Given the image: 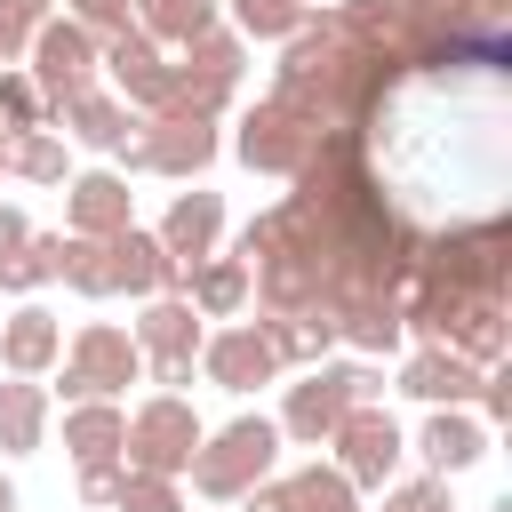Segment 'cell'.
<instances>
[{"instance_id":"cell-42","label":"cell","mask_w":512,"mask_h":512,"mask_svg":"<svg viewBox=\"0 0 512 512\" xmlns=\"http://www.w3.org/2000/svg\"><path fill=\"white\" fill-rule=\"evenodd\" d=\"M0 512H16V480L8 472H0Z\"/></svg>"},{"instance_id":"cell-25","label":"cell","mask_w":512,"mask_h":512,"mask_svg":"<svg viewBox=\"0 0 512 512\" xmlns=\"http://www.w3.org/2000/svg\"><path fill=\"white\" fill-rule=\"evenodd\" d=\"M216 24H224V0H136V32L152 48H184V40L216 32Z\"/></svg>"},{"instance_id":"cell-37","label":"cell","mask_w":512,"mask_h":512,"mask_svg":"<svg viewBox=\"0 0 512 512\" xmlns=\"http://www.w3.org/2000/svg\"><path fill=\"white\" fill-rule=\"evenodd\" d=\"M48 16H56V0H0V24H8L16 40H32Z\"/></svg>"},{"instance_id":"cell-2","label":"cell","mask_w":512,"mask_h":512,"mask_svg":"<svg viewBox=\"0 0 512 512\" xmlns=\"http://www.w3.org/2000/svg\"><path fill=\"white\" fill-rule=\"evenodd\" d=\"M272 464H280V424H272L264 408H240L232 424L200 432V448H192L184 480H192L208 504H240L256 480H272Z\"/></svg>"},{"instance_id":"cell-3","label":"cell","mask_w":512,"mask_h":512,"mask_svg":"<svg viewBox=\"0 0 512 512\" xmlns=\"http://www.w3.org/2000/svg\"><path fill=\"white\" fill-rule=\"evenodd\" d=\"M360 400H384V368L376 360H320V368H304L296 384H288V400H280V440H296V448H328V432L360 408Z\"/></svg>"},{"instance_id":"cell-6","label":"cell","mask_w":512,"mask_h":512,"mask_svg":"<svg viewBox=\"0 0 512 512\" xmlns=\"http://www.w3.org/2000/svg\"><path fill=\"white\" fill-rule=\"evenodd\" d=\"M200 416H192V400L184 392H152V400H136L128 408V432H120V464L128 472H160V480H184V464H192V448H200Z\"/></svg>"},{"instance_id":"cell-19","label":"cell","mask_w":512,"mask_h":512,"mask_svg":"<svg viewBox=\"0 0 512 512\" xmlns=\"http://www.w3.org/2000/svg\"><path fill=\"white\" fill-rule=\"evenodd\" d=\"M128 336H136V352L144 360H200V312L184 304V296H144V312L128 320Z\"/></svg>"},{"instance_id":"cell-22","label":"cell","mask_w":512,"mask_h":512,"mask_svg":"<svg viewBox=\"0 0 512 512\" xmlns=\"http://www.w3.org/2000/svg\"><path fill=\"white\" fill-rule=\"evenodd\" d=\"M120 432H128V408H120V400H80V408H64V448H72V464H120Z\"/></svg>"},{"instance_id":"cell-12","label":"cell","mask_w":512,"mask_h":512,"mask_svg":"<svg viewBox=\"0 0 512 512\" xmlns=\"http://www.w3.org/2000/svg\"><path fill=\"white\" fill-rule=\"evenodd\" d=\"M40 128H56V136L80 144V152H120V136L136 128V112H128L112 88H80V96H48Z\"/></svg>"},{"instance_id":"cell-26","label":"cell","mask_w":512,"mask_h":512,"mask_svg":"<svg viewBox=\"0 0 512 512\" xmlns=\"http://www.w3.org/2000/svg\"><path fill=\"white\" fill-rule=\"evenodd\" d=\"M240 64H248V40L232 24H216V32H200V40L176 48V72L200 80V88H240Z\"/></svg>"},{"instance_id":"cell-9","label":"cell","mask_w":512,"mask_h":512,"mask_svg":"<svg viewBox=\"0 0 512 512\" xmlns=\"http://www.w3.org/2000/svg\"><path fill=\"white\" fill-rule=\"evenodd\" d=\"M24 72H32V88H40V96H80V88H96L104 48H96L72 16H48V24L32 32V48H24Z\"/></svg>"},{"instance_id":"cell-8","label":"cell","mask_w":512,"mask_h":512,"mask_svg":"<svg viewBox=\"0 0 512 512\" xmlns=\"http://www.w3.org/2000/svg\"><path fill=\"white\" fill-rule=\"evenodd\" d=\"M312 128L288 112V104H272V96H256L248 112H240V128H232V152H240V168H256V176H296L304 160H312Z\"/></svg>"},{"instance_id":"cell-40","label":"cell","mask_w":512,"mask_h":512,"mask_svg":"<svg viewBox=\"0 0 512 512\" xmlns=\"http://www.w3.org/2000/svg\"><path fill=\"white\" fill-rule=\"evenodd\" d=\"M24 240H32V216H24L16 200H0V256H16Z\"/></svg>"},{"instance_id":"cell-39","label":"cell","mask_w":512,"mask_h":512,"mask_svg":"<svg viewBox=\"0 0 512 512\" xmlns=\"http://www.w3.org/2000/svg\"><path fill=\"white\" fill-rule=\"evenodd\" d=\"M192 368H200V360H144V384H160V392H184V384H192Z\"/></svg>"},{"instance_id":"cell-15","label":"cell","mask_w":512,"mask_h":512,"mask_svg":"<svg viewBox=\"0 0 512 512\" xmlns=\"http://www.w3.org/2000/svg\"><path fill=\"white\" fill-rule=\"evenodd\" d=\"M408 448L424 456V472L456 480V472H472V464L488 456V424H480L472 408H424V424H416Z\"/></svg>"},{"instance_id":"cell-11","label":"cell","mask_w":512,"mask_h":512,"mask_svg":"<svg viewBox=\"0 0 512 512\" xmlns=\"http://www.w3.org/2000/svg\"><path fill=\"white\" fill-rule=\"evenodd\" d=\"M200 376H208L216 392H256V384L280 376V360H272V344H264L256 320H224V328L200 336Z\"/></svg>"},{"instance_id":"cell-34","label":"cell","mask_w":512,"mask_h":512,"mask_svg":"<svg viewBox=\"0 0 512 512\" xmlns=\"http://www.w3.org/2000/svg\"><path fill=\"white\" fill-rule=\"evenodd\" d=\"M64 16H72L96 48H104V40H120V32H136V0H72Z\"/></svg>"},{"instance_id":"cell-41","label":"cell","mask_w":512,"mask_h":512,"mask_svg":"<svg viewBox=\"0 0 512 512\" xmlns=\"http://www.w3.org/2000/svg\"><path fill=\"white\" fill-rule=\"evenodd\" d=\"M240 512H288V496H280V480H256V488L240 496Z\"/></svg>"},{"instance_id":"cell-7","label":"cell","mask_w":512,"mask_h":512,"mask_svg":"<svg viewBox=\"0 0 512 512\" xmlns=\"http://www.w3.org/2000/svg\"><path fill=\"white\" fill-rule=\"evenodd\" d=\"M328 464H336L360 496H368V488L384 496V488L400 480V464H408V432H400V416H392L384 400H360V408L328 432Z\"/></svg>"},{"instance_id":"cell-20","label":"cell","mask_w":512,"mask_h":512,"mask_svg":"<svg viewBox=\"0 0 512 512\" xmlns=\"http://www.w3.org/2000/svg\"><path fill=\"white\" fill-rule=\"evenodd\" d=\"M184 304L200 320H240L248 312V264L240 256H200L184 264Z\"/></svg>"},{"instance_id":"cell-23","label":"cell","mask_w":512,"mask_h":512,"mask_svg":"<svg viewBox=\"0 0 512 512\" xmlns=\"http://www.w3.org/2000/svg\"><path fill=\"white\" fill-rule=\"evenodd\" d=\"M0 176H16V184H72V144L56 128L0 136Z\"/></svg>"},{"instance_id":"cell-30","label":"cell","mask_w":512,"mask_h":512,"mask_svg":"<svg viewBox=\"0 0 512 512\" xmlns=\"http://www.w3.org/2000/svg\"><path fill=\"white\" fill-rule=\"evenodd\" d=\"M224 16H232L240 40H272V48H280V40L312 16V0H224Z\"/></svg>"},{"instance_id":"cell-35","label":"cell","mask_w":512,"mask_h":512,"mask_svg":"<svg viewBox=\"0 0 512 512\" xmlns=\"http://www.w3.org/2000/svg\"><path fill=\"white\" fill-rule=\"evenodd\" d=\"M384 512H456V504H448V480L440 472H408V480L384 488Z\"/></svg>"},{"instance_id":"cell-21","label":"cell","mask_w":512,"mask_h":512,"mask_svg":"<svg viewBox=\"0 0 512 512\" xmlns=\"http://www.w3.org/2000/svg\"><path fill=\"white\" fill-rule=\"evenodd\" d=\"M256 328H264V344H272L280 368H320L336 352V320L328 312H264Z\"/></svg>"},{"instance_id":"cell-28","label":"cell","mask_w":512,"mask_h":512,"mask_svg":"<svg viewBox=\"0 0 512 512\" xmlns=\"http://www.w3.org/2000/svg\"><path fill=\"white\" fill-rule=\"evenodd\" d=\"M56 280H64L72 296H120V280H112V240L64 232V240H56Z\"/></svg>"},{"instance_id":"cell-13","label":"cell","mask_w":512,"mask_h":512,"mask_svg":"<svg viewBox=\"0 0 512 512\" xmlns=\"http://www.w3.org/2000/svg\"><path fill=\"white\" fill-rule=\"evenodd\" d=\"M128 224H136V192H128L120 168H80V176L64 184V232L112 240V232H128Z\"/></svg>"},{"instance_id":"cell-17","label":"cell","mask_w":512,"mask_h":512,"mask_svg":"<svg viewBox=\"0 0 512 512\" xmlns=\"http://www.w3.org/2000/svg\"><path fill=\"white\" fill-rule=\"evenodd\" d=\"M64 360V320L48 312V304H16L8 320H0V368L8 376H32V384H48V368Z\"/></svg>"},{"instance_id":"cell-27","label":"cell","mask_w":512,"mask_h":512,"mask_svg":"<svg viewBox=\"0 0 512 512\" xmlns=\"http://www.w3.org/2000/svg\"><path fill=\"white\" fill-rule=\"evenodd\" d=\"M280 496H288V512H360V488L328 464V456H312V464H296L288 480H280Z\"/></svg>"},{"instance_id":"cell-38","label":"cell","mask_w":512,"mask_h":512,"mask_svg":"<svg viewBox=\"0 0 512 512\" xmlns=\"http://www.w3.org/2000/svg\"><path fill=\"white\" fill-rule=\"evenodd\" d=\"M120 488V464H80V504H112Z\"/></svg>"},{"instance_id":"cell-24","label":"cell","mask_w":512,"mask_h":512,"mask_svg":"<svg viewBox=\"0 0 512 512\" xmlns=\"http://www.w3.org/2000/svg\"><path fill=\"white\" fill-rule=\"evenodd\" d=\"M48 384H32V376H8L0 384V456H32L40 440H48Z\"/></svg>"},{"instance_id":"cell-16","label":"cell","mask_w":512,"mask_h":512,"mask_svg":"<svg viewBox=\"0 0 512 512\" xmlns=\"http://www.w3.org/2000/svg\"><path fill=\"white\" fill-rule=\"evenodd\" d=\"M152 240H160L176 264H200V256H216V240H224V192H208V184L176 192V200H168V216L152 224Z\"/></svg>"},{"instance_id":"cell-29","label":"cell","mask_w":512,"mask_h":512,"mask_svg":"<svg viewBox=\"0 0 512 512\" xmlns=\"http://www.w3.org/2000/svg\"><path fill=\"white\" fill-rule=\"evenodd\" d=\"M56 240H64V232H32L16 256H0V296H24V304H32V296L56 280Z\"/></svg>"},{"instance_id":"cell-36","label":"cell","mask_w":512,"mask_h":512,"mask_svg":"<svg viewBox=\"0 0 512 512\" xmlns=\"http://www.w3.org/2000/svg\"><path fill=\"white\" fill-rule=\"evenodd\" d=\"M472 408H480L488 424H512V368H504V360L480 376V400H472Z\"/></svg>"},{"instance_id":"cell-18","label":"cell","mask_w":512,"mask_h":512,"mask_svg":"<svg viewBox=\"0 0 512 512\" xmlns=\"http://www.w3.org/2000/svg\"><path fill=\"white\" fill-rule=\"evenodd\" d=\"M112 280H120L128 296H184V264H176L144 224L112 232Z\"/></svg>"},{"instance_id":"cell-4","label":"cell","mask_w":512,"mask_h":512,"mask_svg":"<svg viewBox=\"0 0 512 512\" xmlns=\"http://www.w3.org/2000/svg\"><path fill=\"white\" fill-rule=\"evenodd\" d=\"M48 376H56L48 400H64V408H80V400H120L128 384H144V352H136V336H128L120 320H80L72 344H64V360H56Z\"/></svg>"},{"instance_id":"cell-33","label":"cell","mask_w":512,"mask_h":512,"mask_svg":"<svg viewBox=\"0 0 512 512\" xmlns=\"http://www.w3.org/2000/svg\"><path fill=\"white\" fill-rule=\"evenodd\" d=\"M112 512H184V488H176V480H160V472H128V464H120Z\"/></svg>"},{"instance_id":"cell-14","label":"cell","mask_w":512,"mask_h":512,"mask_svg":"<svg viewBox=\"0 0 512 512\" xmlns=\"http://www.w3.org/2000/svg\"><path fill=\"white\" fill-rule=\"evenodd\" d=\"M480 376H488V368H472V360L448 352V344H408V352H400V392L424 400V408H472V400H480Z\"/></svg>"},{"instance_id":"cell-31","label":"cell","mask_w":512,"mask_h":512,"mask_svg":"<svg viewBox=\"0 0 512 512\" xmlns=\"http://www.w3.org/2000/svg\"><path fill=\"white\" fill-rule=\"evenodd\" d=\"M504 344H512V320H504V304H472V320H464V336H456V352L472 360V368H496L504 360Z\"/></svg>"},{"instance_id":"cell-5","label":"cell","mask_w":512,"mask_h":512,"mask_svg":"<svg viewBox=\"0 0 512 512\" xmlns=\"http://www.w3.org/2000/svg\"><path fill=\"white\" fill-rule=\"evenodd\" d=\"M224 152V128L216 120H192V112H168V120H136L112 152L120 176H176V184H200Z\"/></svg>"},{"instance_id":"cell-1","label":"cell","mask_w":512,"mask_h":512,"mask_svg":"<svg viewBox=\"0 0 512 512\" xmlns=\"http://www.w3.org/2000/svg\"><path fill=\"white\" fill-rule=\"evenodd\" d=\"M416 272H424V280H448V288H464V296L504 304V296H512V216H504V208H480V216L432 224V232L416 240Z\"/></svg>"},{"instance_id":"cell-10","label":"cell","mask_w":512,"mask_h":512,"mask_svg":"<svg viewBox=\"0 0 512 512\" xmlns=\"http://www.w3.org/2000/svg\"><path fill=\"white\" fill-rule=\"evenodd\" d=\"M104 72H112V96H120L128 112H144V120H168V112H176V64H168L144 32L104 40Z\"/></svg>"},{"instance_id":"cell-32","label":"cell","mask_w":512,"mask_h":512,"mask_svg":"<svg viewBox=\"0 0 512 512\" xmlns=\"http://www.w3.org/2000/svg\"><path fill=\"white\" fill-rule=\"evenodd\" d=\"M40 112H48V96L32 88V72H24V64H8V72H0V136L40 128Z\"/></svg>"}]
</instances>
